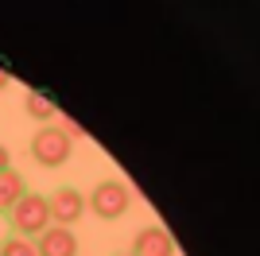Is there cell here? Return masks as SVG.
<instances>
[{"label": "cell", "mask_w": 260, "mask_h": 256, "mask_svg": "<svg viewBox=\"0 0 260 256\" xmlns=\"http://www.w3.org/2000/svg\"><path fill=\"white\" fill-rule=\"evenodd\" d=\"M23 194H27V186H23V175H20V171H16V167L0 171V213H8Z\"/></svg>", "instance_id": "obj_7"}, {"label": "cell", "mask_w": 260, "mask_h": 256, "mask_svg": "<svg viewBox=\"0 0 260 256\" xmlns=\"http://www.w3.org/2000/svg\"><path fill=\"white\" fill-rule=\"evenodd\" d=\"M117 256H132V252H117Z\"/></svg>", "instance_id": "obj_12"}, {"label": "cell", "mask_w": 260, "mask_h": 256, "mask_svg": "<svg viewBox=\"0 0 260 256\" xmlns=\"http://www.w3.org/2000/svg\"><path fill=\"white\" fill-rule=\"evenodd\" d=\"M0 256H35V241H27V237H16L12 233L4 245H0Z\"/></svg>", "instance_id": "obj_9"}, {"label": "cell", "mask_w": 260, "mask_h": 256, "mask_svg": "<svg viewBox=\"0 0 260 256\" xmlns=\"http://www.w3.org/2000/svg\"><path fill=\"white\" fill-rule=\"evenodd\" d=\"M8 167H12V151L0 144V171H8Z\"/></svg>", "instance_id": "obj_10"}, {"label": "cell", "mask_w": 260, "mask_h": 256, "mask_svg": "<svg viewBox=\"0 0 260 256\" xmlns=\"http://www.w3.org/2000/svg\"><path fill=\"white\" fill-rule=\"evenodd\" d=\"M35 256H78V237L66 225H47L35 237Z\"/></svg>", "instance_id": "obj_5"}, {"label": "cell", "mask_w": 260, "mask_h": 256, "mask_svg": "<svg viewBox=\"0 0 260 256\" xmlns=\"http://www.w3.org/2000/svg\"><path fill=\"white\" fill-rule=\"evenodd\" d=\"M8 82H12V74L4 70V66H0V89H8Z\"/></svg>", "instance_id": "obj_11"}, {"label": "cell", "mask_w": 260, "mask_h": 256, "mask_svg": "<svg viewBox=\"0 0 260 256\" xmlns=\"http://www.w3.org/2000/svg\"><path fill=\"white\" fill-rule=\"evenodd\" d=\"M132 256H175V241H171L167 229L148 225V229H140L136 241H132Z\"/></svg>", "instance_id": "obj_6"}, {"label": "cell", "mask_w": 260, "mask_h": 256, "mask_svg": "<svg viewBox=\"0 0 260 256\" xmlns=\"http://www.w3.org/2000/svg\"><path fill=\"white\" fill-rule=\"evenodd\" d=\"M8 225L16 229V237H27V241H31V237H39L47 225H51L47 198H43V194H31V190H27L20 202L8 210Z\"/></svg>", "instance_id": "obj_2"}, {"label": "cell", "mask_w": 260, "mask_h": 256, "mask_svg": "<svg viewBox=\"0 0 260 256\" xmlns=\"http://www.w3.org/2000/svg\"><path fill=\"white\" fill-rule=\"evenodd\" d=\"M47 210H51V225H66L74 229L86 213V194L74 190V186H58V190L47 198Z\"/></svg>", "instance_id": "obj_4"}, {"label": "cell", "mask_w": 260, "mask_h": 256, "mask_svg": "<svg viewBox=\"0 0 260 256\" xmlns=\"http://www.w3.org/2000/svg\"><path fill=\"white\" fill-rule=\"evenodd\" d=\"M27 151H31V159L39 167H62L70 159V151H74V140L66 136L58 124H39L31 144H27Z\"/></svg>", "instance_id": "obj_1"}, {"label": "cell", "mask_w": 260, "mask_h": 256, "mask_svg": "<svg viewBox=\"0 0 260 256\" xmlns=\"http://www.w3.org/2000/svg\"><path fill=\"white\" fill-rule=\"evenodd\" d=\"M23 113H27L31 120H39V124H54V113H58V105H54V101L43 93V89H31V93L23 97Z\"/></svg>", "instance_id": "obj_8"}, {"label": "cell", "mask_w": 260, "mask_h": 256, "mask_svg": "<svg viewBox=\"0 0 260 256\" xmlns=\"http://www.w3.org/2000/svg\"><path fill=\"white\" fill-rule=\"evenodd\" d=\"M86 206L98 213L101 221H117V217H124V213H128V206H132V190H128V186H124L120 179H101L98 186L89 190Z\"/></svg>", "instance_id": "obj_3"}]
</instances>
